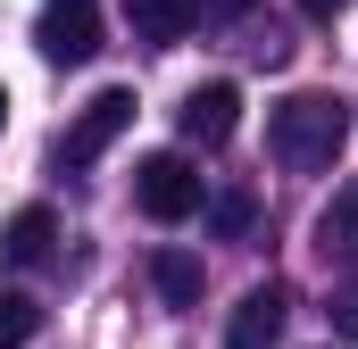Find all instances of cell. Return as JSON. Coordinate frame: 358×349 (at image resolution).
<instances>
[{
	"mask_svg": "<svg viewBox=\"0 0 358 349\" xmlns=\"http://www.w3.org/2000/svg\"><path fill=\"white\" fill-rule=\"evenodd\" d=\"M342 142H350V100H342V91H292V100H275L267 150H275L292 174L334 167V158H342Z\"/></svg>",
	"mask_w": 358,
	"mask_h": 349,
	"instance_id": "cell-1",
	"label": "cell"
},
{
	"mask_svg": "<svg viewBox=\"0 0 358 349\" xmlns=\"http://www.w3.org/2000/svg\"><path fill=\"white\" fill-rule=\"evenodd\" d=\"M134 200H142V216H150V225H183V216L200 208V167L176 158V150H159V158H142V167H134Z\"/></svg>",
	"mask_w": 358,
	"mask_h": 349,
	"instance_id": "cell-2",
	"label": "cell"
},
{
	"mask_svg": "<svg viewBox=\"0 0 358 349\" xmlns=\"http://www.w3.org/2000/svg\"><path fill=\"white\" fill-rule=\"evenodd\" d=\"M34 42H42L50 67H84L100 50V0H50L42 25H34Z\"/></svg>",
	"mask_w": 358,
	"mask_h": 349,
	"instance_id": "cell-3",
	"label": "cell"
},
{
	"mask_svg": "<svg viewBox=\"0 0 358 349\" xmlns=\"http://www.w3.org/2000/svg\"><path fill=\"white\" fill-rule=\"evenodd\" d=\"M125 125H134V91H125V84L92 91L84 117H76V125H67V142H59V158H67V167H92V158H100V150H108Z\"/></svg>",
	"mask_w": 358,
	"mask_h": 349,
	"instance_id": "cell-4",
	"label": "cell"
},
{
	"mask_svg": "<svg viewBox=\"0 0 358 349\" xmlns=\"http://www.w3.org/2000/svg\"><path fill=\"white\" fill-rule=\"evenodd\" d=\"M283 325H292V291H283V283H259V291H242V308L225 316V349H275Z\"/></svg>",
	"mask_w": 358,
	"mask_h": 349,
	"instance_id": "cell-5",
	"label": "cell"
},
{
	"mask_svg": "<svg viewBox=\"0 0 358 349\" xmlns=\"http://www.w3.org/2000/svg\"><path fill=\"white\" fill-rule=\"evenodd\" d=\"M176 125H183V142L225 150V142H234V125H242V91H234V84H200V91L176 108Z\"/></svg>",
	"mask_w": 358,
	"mask_h": 349,
	"instance_id": "cell-6",
	"label": "cell"
},
{
	"mask_svg": "<svg viewBox=\"0 0 358 349\" xmlns=\"http://www.w3.org/2000/svg\"><path fill=\"white\" fill-rule=\"evenodd\" d=\"M200 17H208V0H125V25L142 42H183Z\"/></svg>",
	"mask_w": 358,
	"mask_h": 349,
	"instance_id": "cell-7",
	"label": "cell"
},
{
	"mask_svg": "<svg viewBox=\"0 0 358 349\" xmlns=\"http://www.w3.org/2000/svg\"><path fill=\"white\" fill-rule=\"evenodd\" d=\"M50 242H59V216H50V208H17V216L0 225V258L8 266H42Z\"/></svg>",
	"mask_w": 358,
	"mask_h": 349,
	"instance_id": "cell-8",
	"label": "cell"
},
{
	"mask_svg": "<svg viewBox=\"0 0 358 349\" xmlns=\"http://www.w3.org/2000/svg\"><path fill=\"white\" fill-rule=\"evenodd\" d=\"M317 250H325L334 266H358V183H342L334 208L317 216Z\"/></svg>",
	"mask_w": 358,
	"mask_h": 349,
	"instance_id": "cell-9",
	"label": "cell"
},
{
	"mask_svg": "<svg viewBox=\"0 0 358 349\" xmlns=\"http://www.w3.org/2000/svg\"><path fill=\"white\" fill-rule=\"evenodd\" d=\"M150 283H159L167 308H200V258H192V250H159V258H150Z\"/></svg>",
	"mask_w": 358,
	"mask_h": 349,
	"instance_id": "cell-10",
	"label": "cell"
},
{
	"mask_svg": "<svg viewBox=\"0 0 358 349\" xmlns=\"http://www.w3.org/2000/svg\"><path fill=\"white\" fill-rule=\"evenodd\" d=\"M34 333H42V308L25 291H0V349H25Z\"/></svg>",
	"mask_w": 358,
	"mask_h": 349,
	"instance_id": "cell-11",
	"label": "cell"
},
{
	"mask_svg": "<svg viewBox=\"0 0 358 349\" xmlns=\"http://www.w3.org/2000/svg\"><path fill=\"white\" fill-rule=\"evenodd\" d=\"M208 216H217V233H250V216H259V208H250V191H225Z\"/></svg>",
	"mask_w": 358,
	"mask_h": 349,
	"instance_id": "cell-12",
	"label": "cell"
},
{
	"mask_svg": "<svg viewBox=\"0 0 358 349\" xmlns=\"http://www.w3.org/2000/svg\"><path fill=\"white\" fill-rule=\"evenodd\" d=\"M325 316H334V333H358V283L334 291V308H325Z\"/></svg>",
	"mask_w": 358,
	"mask_h": 349,
	"instance_id": "cell-13",
	"label": "cell"
},
{
	"mask_svg": "<svg viewBox=\"0 0 358 349\" xmlns=\"http://www.w3.org/2000/svg\"><path fill=\"white\" fill-rule=\"evenodd\" d=\"M300 8H308V17H334V8H350V0H300Z\"/></svg>",
	"mask_w": 358,
	"mask_h": 349,
	"instance_id": "cell-14",
	"label": "cell"
},
{
	"mask_svg": "<svg viewBox=\"0 0 358 349\" xmlns=\"http://www.w3.org/2000/svg\"><path fill=\"white\" fill-rule=\"evenodd\" d=\"M208 8H225V17H234V8H250V0H208Z\"/></svg>",
	"mask_w": 358,
	"mask_h": 349,
	"instance_id": "cell-15",
	"label": "cell"
},
{
	"mask_svg": "<svg viewBox=\"0 0 358 349\" xmlns=\"http://www.w3.org/2000/svg\"><path fill=\"white\" fill-rule=\"evenodd\" d=\"M0 125H8V91H0Z\"/></svg>",
	"mask_w": 358,
	"mask_h": 349,
	"instance_id": "cell-16",
	"label": "cell"
}]
</instances>
